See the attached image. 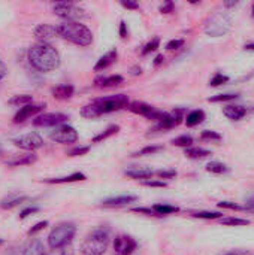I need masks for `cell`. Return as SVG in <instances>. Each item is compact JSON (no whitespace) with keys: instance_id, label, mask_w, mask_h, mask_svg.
I'll return each instance as SVG.
<instances>
[{"instance_id":"cell-1","label":"cell","mask_w":254,"mask_h":255,"mask_svg":"<svg viewBox=\"0 0 254 255\" xmlns=\"http://www.w3.org/2000/svg\"><path fill=\"white\" fill-rule=\"evenodd\" d=\"M28 61L39 72H51L60 66V54L48 42H37L28 49Z\"/></svg>"},{"instance_id":"cell-2","label":"cell","mask_w":254,"mask_h":255,"mask_svg":"<svg viewBox=\"0 0 254 255\" xmlns=\"http://www.w3.org/2000/svg\"><path fill=\"white\" fill-rule=\"evenodd\" d=\"M129 97L124 94H117V96H108V97H100L94 99L88 105H85L81 109V115L84 118L93 120L97 117H102L103 114L115 112L120 109H127L129 106Z\"/></svg>"},{"instance_id":"cell-3","label":"cell","mask_w":254,"mask_h":255,"mask_svg":"<svg viewBox=\"0 0 254 255\" xmlns=\"http://www.w3.org/2000/svg\"><path fill=\"white\" fill-rule=\"evenodd\" d=\"M57 36L63 37L64 40H69L78 46H88L93 43V33L91 30L76 21H64L58 25H55Z\"/></svg>"},{"instance_id":"cell-4","label":"cell","mask_w":254,"mask_h":255,"mask_svg":"<svg viewBox=\"0 0 254 255\" xmlns=\"http://www.w3.org/2000/svg\"><path fill=\"white\" fill-rule=\"evenodd\" d=\"M109 245V233L103 227L90 232L81 244V255H103Z\"/></svg>"},{"instance_id":"cell-5","label":"cell","mask_w":254,"mask_h":255,"mask_svg":"<svg viewBox=\"0 0 254 255\" xmlns=\"http://www.w3.org/2000/svg\"><path fill=\"white\" fill-rule=\"evenodd\" d=\"M76 235V227L72 223H61L54 227L48 236V245L51 250H60L69 247Z\"/></svg>"},{"instance_id":"cell-6","label":"cell","mask_w":254,"mask_h":255,"mask_svg":"<svg viewBox=\"0 0 254 255\" xmlns=\"http://www.w3.org/2000/svg\"><path fill=\"white\" fill-rule=\"evenodd\" d=\"M52 10L57 16L63 18L64 21H76L79 22V19L87 16L85 9H82L81 6H78L73 1H55L52 4Z\"/></svg>"},{"instance_id":"cell-7","label":"cell","mask_w":254,"mask_h":255,"mask_svg":"<svg viewBox=\"0 0 254 255\" xmlns=\"http://www.w3.org/2000/svg\"><path fill=\"white\" fill-rule=\"evenodd\" d=\"M232 28V19L228 13L219 12L216 15H213L208 21V24L205 25V33L210 36H223L226 33H229V30Z\"/></svg>"},{"instance_id":"cell-8","label":"cell","mask_w":254,"mask_h":255,"mask_svg":"<svg viewBox=\"0 0 254 255\" xmlns=\"http://www.w3.org/2000/svg\"><path fill=\"white\" fill-rule=\"evenodd\" d=\"M12 143L19 149L33 152V151L40 149L43 146V139L37 133H27V134H22V136L12 139Z\"/></svg>"},{"instance_id":"cell-9","label":"cell","mask_w":254,"mask_h":255,"mask_svg":"<svg viewBox=\"0 0 254 255\" xmlns=\"http://www.w3.org/2000/svg\"><path fill=\"white\" fill-rule=\"evenodd\" d=\"M51 140L57 142V143H61V145H70V143H75L78 140V131L70 127V126H58L54 131H51L49 134Z\"/></svg>"},{"instance_id":"cell-10","label":"cell","mask_w":254,"mask_h":255,"mask_svg":"<svg viewBox=\"0 0 254 255\" xmlns=\"http://www.w3.org/2000/svg\"><path fill=\"white\" fill-rule=\"evenodd\" d=\"M69 117L61 112H49V114H42L33 120V126L36 127H58L63 126Z\"/></svg>"},{"instance_id":"cell-11","label":"cell","mask_w":254,"mask_h":255,"mask_svg":"<svg viewBox=\"0 0 254 255\" xmlns=\"http://www.w3.org/2000/svg\"><path fill=\"white\" fill-rule=\"evenodd\" d=\"M184 109H181V108H178V109H174L172 112H166V115H165V118L160 121V123H157V126L153 128V131H156V130H171V128H175V127H178L181 123H183V120H184Z\"/></svg>"},{"instance_id":"cell-12","label":"cell","mask_w":254,"mask_h":255,"mask_svg":"<svg viewBox=\"0 0 254 255\" xmlns=\"http://www.w3.org/2000/svg\"><path fill=\"white\" fill-rule=\"evenodd\" d=\"M138 248V242L127 235H118L114 239V251L117 255H132Z\"/></svg>"},{"instance_id":"cell-13","label":"cell","mask_w":254,"mask_h":255,"mask_svg":"<svg viewBox=\"0 0 254 255\" xmlns=\"http://www.w3.org/2000/svg\"><path fill=\"white\" fill-rule=\"evenodd\" d=\"M43 108H45V103L42 105H27V106H22V108H19V111L15 114V117H13V123L15 124H18V123H24L25 120H28V118H31V117H34V115H37L39 112H42L43 111Z\"/></svg>"},{"instance_id":"cell-14","label":"cell","mask_w":254,"mask_h":255,"mask_svg":"<svg viewBox=\"0 0 254 255\" xmlns=\"http://www.w3.org/2000/svg\"><path fill=\"white\" fill-rule=\"evenodd\" d=\"M124 82V78L121 75H109V76H99L94 79V85L99 88H109L117 87Z\"/></svg>"},{"instance_id":"cell-15","label":"cell","mask_w":254,"mask_h":255,"mask_svg":"<svg viewBox=\"0 0 254 255\" xmlns=\"http://www.w3.org/2000/svg\"><path fill=\"white\" fill-rule=\"evenodd\" d=\"M127 109L130 112H133L136 115H142V117H145L148 120L153 115V112L156 111V108H153V106H150V105H147L144 102H132V103H129Z\"/></svg>"},{"instance_id":"cell-16","label":"cell","mask_w":254,"mask_h":255,"mask_svg":"<svg viewBox=\"0 0 254 255\" xmlns=\"http://www.w3.org/2000/svg\"><path fill=\"white\" fill-rule=\"evenodd\" d=\"M223 114L232 121H240L247 115V108H244L241 105H228L223 109Z\"/></svg>"},{"instance_id":"cell-17","label":"cell","mask_w":254,"mask_h":255,"mask_svg":"<svg viewBox=\"0 0 254 255\" xmlns=\"http://www.w3.org/2000/svg\"><path fill=\"white\" fill-rule=\"evenodd\" d=\"M117 57H118L117 49H115V48H114V49H111L109 52H106L103 57H100V58L97 60V63H96V66H94V70H96V72H100V70L108 69L111 64H114V63H115Z\"/></svg>"},{"instance_id":"cell-18","label":"cell","mask_w":254,"mask_h":255,"mask_svg":"<svg viewBox=\"0 0 254 255\" xmlns=\"http://www.w3.org/2000/svg\"><path fill=\"white\" fill-rule=\"evenodd\" d=\"M52 93V97L57 99V100H66V99H70L75 93V88L73 85L70 84H61V85H57L51 90Z\"/></svg>"},{"instance_id":"cell-19","label":"cell","mask_w":254,"mask_h":255,"mask_svg":"<svg viewBox=\"0 0 254 255\" xmlns=\"http://www.w3.org/2000/svg\"><path fill=\"white\" fill-rule=\"evenodd\" d=\"M138 200L136 196H117V197H111L102 202L103 206L106 208H115V206H124L129 203H135Z\"/></svg>"},{"instance_id":"cell-20","label":"cell","mask_w":254,"mask_h":255,"mask_svg":"<svg viewBox=\"0 0 254 255\" xmlns=\"http://www.w3.org/2000/svg\"><path fill=\"white\" fill-rule=\"evenodd\" d=\"M124 175L132 179H150L153 178L154 172L150 167H132L124 170Z\"/></svg>"},{"instance_id":"cell-21","label":"cell","mask_w":254,"mask_h":255,"mask_svg":"<svg viewBox=\"0 0 254 255\" xmlns=\"http://www.w3.org/2000/svg\"><path fill=\"white\" fill-rule=\"evenodd\" d=\"M27 200H28V197H27V196H15V194H9L7 197H4V199H1V200H0V208H1V209H4V211H7V209H13V208H16V206H19L21 203L27 202Z\"/></svg>"},{"instance_id":"cell-22","label":"cell","mask_w":254,"mask_h":255,"mask_svg":"<svg viewBox=\"0 0 254 255\" xmlns=\"http://www.w3.org/2000/svg\"><path fill=\"white\" fill-rule=\"evenodd\" d=\"M21 255H48V251L45 250V247H43V244L40 241L33 239V241H30L24 247L22 254Z\"/></svg>"},{"instance_id":"cell-23","label":"cell","mask_w":254,"mask_h":255,"mask_svg":"<svg viewBox=\"0 0 254 255\" xmlns=\"http://www.w3.org/2000/svg\"><path fill=\"white\" fill-rule=\"evenodd\" d=\"M87 176L84 173H72L69 176H61V178H49V179H43L42 182L46 184H70V182H78V181H85Z\"/></svg>"},{"instance_id":"cell-24","label":"cell","mask_w":254,"mask_h":255,"mask_svg":"<svg viewBox=\"0 0 254 255\" xmlns=\"http://www.w3.org/2000/svg\"><path fill=\"white\" fill-rule=\"evenodd\" d=\"M57 31H55V25H49V24H39L36 28H34V36L37 39H40V42H45L46 39L55 36Z\"/></svg>"},{"instance_id":"cell-25","label":"cell","mask_w":254,"mask_h":255,"mask_svg":"<svg viewBox=\"0 0 254 255\" xmlns=\"http://www.w3.org/2000/svg\"><path fill=\"white\" fill-rule=\"evenodd\" d=\"M36 161H37V155L33 154V152H30V154L21 155V157H18V158H15V160H10V161H7L6 164L10 166V167H21V166L33 164V163H36Z\"/></svg>"},{"instance_id":"cell-26","label":"cell","mask_w":254,"mask_h":255,"mask_svg":"<svg viewBox=\"0 0 254 255\" xmlns=\"http://www.w3.org/2000/svg\"><path fill=\"white\" fill-rule=\"evenodd\" d=\"M184 120H186V126H187V127L199 126V124H202L204 120H205V112L201 111V109L192 111L190 114H187V117H186Z\"/></svg>"},{"instance_id":"cell-27","label":"cell","mask_w":254,"mask_h":255,"mask_svg":"<svg viewBox=\"0 0 254 255\" xmlns=\"http://www.w3.org/2000/svg\"><path fill=\"white\" fill-rule=\"evenodd\" d=\"M186 155L192 160H201V158H207L211 155V151L205 149V148H198V146H190L186 149Z\"/></svg>"},{"instance_id":"cell-28","label":"cell","mask_w":254,"mask_h":255,"mask_svg":"<svg viewBox=\"0 0 254 255\" xmlns=\"http://www.w3.org/2000/svg\"><path fill=\"white\" fill-rule=\"evenodd\" d=\"M120 131V126H109L105 131H102V133H99V134H96L94 137H93V143H99V142H103V140H106L108 137H111V136H114L115 133H118Z\"/></svg>"},{"instance_id":"cell-29","label":"cell","mask_w":254,"mask_h":255,"mask_svg":"<svg viewBox=\"0 0 254 255\" xmlns=\"http://www.w3.org/2000/svg\"><path fill=\"white\" fill-rule=\"evenodd\" d=\"M33 103V96L28 94H19V96H13L12 99H9V105H15V106H27Z\"/></svg>"},{"instance_id":"cell-30","label":"cell","mask_w":254,"mask_h":255,"mask_svg":"<svg viewBox=\"0 0 254 255\" xmlns=\"http://www.w3.org/2000/svg\"><path fill=\"white\" fill-rule=\"evenodd\" d=\"M151 209H153L159 217H163V215H169V214L180 212V208H177V206H171V205H154Z\"/></svg>"},{"instance_id":"cell-31","label":"cell","mask_w":254,"mask_h":255,"mask_svg":"<svg viewBox=\"0 0 254 255\" xmlns=\"http://www.w3.org/2000/svg\"><path fill=\"white\" fill-rule=\"evenodd\" d=\"M174 146H180V148H190L192 146V143H193V137L192 136H189V134H183V136H178V137H175V139H172V142H171Z\"/></svg>"},{"instance_id":"cell-32","label":"cell","mask_w":254,"mask_h":255,"mask_svg":"<svg viewBox=\"0 0 254 255\" xmlns=\"http://www.w3.org/2000/svg\"><path fill=\"white\" fill-rule=\"evenodd\" d=\"M207 172H211V173H217V175H222V173H226L229 172V167L223 163H219V161H211L207 164Z\"/></svg>"},{"instance_id":"cell-33","label":"cell","mask_w":254,"mask_h":255,"mask_svg":"<svg viewBox=\"0 0 254 255\" xmlns=\"http://www.w3.org/2000/svg\"><path fill=\"white\" fill-rule=\"evenodd\" d=\"M160 151H163V146H160V145H150V146H145V148L139 149L138 152H135V154H133V157L153 155V154H156V152H160Z\"/></svg>"},{"instance_id":"cell-34","label":"cell","mask_w":254,"mask_h":255,"mask_svg":"<svg viewBox=\"0 0 254 255\" xmlns=\"http://www.w3.org/2000/svg\"><path fill=\"white\" fill-rule=\"evenodd\" d=\"M240 97V94H217V96H211L208 99L210 103H220V102H231V100H237Z\"/></svg>"},{"instance_id":"cell-35","label":"cell","mask_w":254,"mask_h":255,"mask_svg":"<svg viewBox=\"0 0 254 255\" xmlns=\"http://www.w3.org/2000/svg\"><path fill=\"white\" fill-rule=\"evenodd\" d=\"M220 223L223 226H249L250 221L249 220H243V218H235V217H229V218H220Z\"/></svg>"},{"instance_id":"cell-36","label":"cell","mask_w":254,"mask_h":255,"mask_svg":"<svg viewBox=\"0 0 254 255\" xmlns=\"http://www.w3.org/2000/svg\"><path fill=\"white\" fill-rule=\"evenodd\" d=\"M192 217L201 220H220L223 217L222 212H192Z\"/></svg>"},{"instance_id":"cell-37","label":"cell","mask_w":254,"mask_h":255,"mask_svg":"<svg viewBox=\"0 0 254 255\" xmlns=\"http://www.w3.org/2000/svg\"><path fill=\"white\" fill-rule=\"evenodd\" d=\"M160 46V37H153L145 46H144V49H142V55H148L150 52H154L157 48Z\"/></svg>"},{"instance_id":"cell-38","label":"cell","mask_w":254,"mask_h":255,"mask_svg":"<svg viewBox=\"0 0 254 255\" xmlns=\"http://www.w3.org/2000/svg\"><path fill=\"white\" fill-rule=\"evenodd\" d=\"M201 139L202 140H210V142H220L222 134H219L217 131H213V130H205V131L201 133Z\"/></svg>"},{"instance_id":"cell-39","label":"cell","mask_w":254,"mask_h":255,"mask_svg":"<svg viewBox=\"0 0 254 255\" xmlns=\"http://www.w3.org/2000/svg\"><path fill=\"white\" fill-rule=\"evenodd\" d=\"M226 82H229V76H226V75H223V73H216L214 78L210 81V85H211V87H219V85H223V84H226Z\"/></svg>"},{"instance_id":"cell-40","label":"cell","mask_w":254,"mask_h":255,"mask_svg":"<svg viewBox=\"0 0 254 255\" xmlns=\"http://www.w3.org/2000/svg\"><path fill=\"white\" fill-rule=\"evenodd\" d=\"M217 206L222 208V209H229V211H247L244 206H240V205L232 203V202H220Z\"/></svg>"},{"instance_id":"cell-41","label":"cell","mask_w":254,"mask_h":255,"mask_svg":"<svg viewBox=\"0 0 254 255\" xmlns=\"http://www.w3.org/2000/svg\"><path fill=\"white\" fill-rule=\"evenodd\" d=\"M90 151V146H78V148H73L67 152L69 157H81V155H85L87 152Z\"/></svg>"},{"instance_id":"cell-42","label":"cell","mask_w":254,"mask_h":255,"mask_svg":"<svg viewBox=\"0 0 254 255\" xmlns=\"http://www.w3.org/2000/svg\"><path fill=\"white\" fill-rule=\"evenodd\" d=\"M45 227H48V221H40V223H37V224H34L28 232H27V235L28 236H34L36 233H39V232H42Z\"/></svg>"},{"instance_id":"cell-43","label":"cell","mask_w":254,"mask_h":255,"mask_svg":"<svg viewBox=\"0 0 254 255\" xmlns=\"http://www.w3.org/2000/svg\"><path fill=\"white\" fill-rule=\"evenodd\" d=\"M184 45V39H172L166 43V49L168 51H174V49H180Z\"/></svg>"},{"instance_id":"cell-44","label":"cell","mask_w":254,"mask_h":255,"mask_svg":"<svg viewBox=\"0 0 254 255\" xmlns=\"http://www.w3.org/2000/svg\"><path fill=\"white\" fill-rule=\"evenodd\" d=\"M156 175L160 179H172V178L177 176V170H157Z\"/></svg>"},{"instance_id":"cell-45","label":"cell","mask_w":254,"mask_h":255,"mask_svg":"<svg viewBox=\"0 0 254 255\" xmlns=\"http://www.w3.org/2000/svg\"><path fill=\"white\" fill-rule=\"evenodd\" d=\"M40 209L37 208V206H28V208H25L21 214H19V218L21 220H24V218H27V217H30V215H33V214H37Z\"/></svg>"},{"instance_id":"cell-46","label":"cell","mask_w":254,"mask_h":255,"mask_svg":"<svg viewBox=\"0 0 254 255\" xmlns=\"http://www.w3.org/2000/svg\"><path fill=\"white\" fill-rule=\"evenodd\" d=\"M48 255H75V253L70 247H64L60 250H52L51 253H48Z\"/></svg>"},{"instance_id":"cell-47","label":"cell","mask_w":254,"mask_h":255,"mask_svg":"<svg viewBox=\"0 0 254 255\" xmlns=\"http://www.w3.org/2000/svg\"><path fill=\"white\" fill-rule=\"evenodd\" d=\"M174 7H175L174 1L168 0V1H165V3L160 6V12H162V13H171V12H174Z\"/></svg>"},{"instance_id":"cell-48","label":"cell","mask_w":254,"mask_h":255,"mask_svg":"<svg viewBox=\"0 0 254 255\" xmlns=\"http://www.w3.org/2000/svg\"><path fill=\"white\" fill-rule=\"evenodd\" d=\"M142 185H145V187H157V188H166L168 187V184L163 182V181H144Z\"/></svg>"},{"instance_id":"cell-49","label":"cell","mask_w":254,"mask_h":255,"mask_svg":"<svg viewBox=\"0 0 254 255\" xmlns=\"http://www.w3.org/2000/svg\"><path fill=\"white\" fill-rule=\"evenodd\" d=\"M132 212H136V214H145V215H150V217H159L153 209H147V208H133Z\"/></svg>"},{"instance_id":"cell-50","label":"cell","mask_w":254,"mask_h":255,"mask_svg":"<svg viewBox=\"0 0 254 255\" xmlns=\"http://www.w3.org/2000/svg\"><path fill=\"white\" fill-rule=\"evenodd\" d=\"M121 4L126 7V9H132V10H136L139 9V4L133 0H121Z\"/></svg>"},{"instance_id":"cell-51","label":"cell","mask_w":254,"mask_h":255,"mask_svg":"<svg viewBox=\"0 0 254 255\" xmlns=\"http://www.w3.org/2000/svg\"><path fill=\"white\" fill-rule=\"evenodd\" d=\"M120 36H121V39H126L129 36V30H127V25L124 21L120 22Z\"/></svg>"},{"instance_id":"cell-52","label":"cell","mask_w":254,"mask_h":255,"mask_svg":"<svg viewBox=\"0 0 254 255\" xmlns=\"http://www.w3.org/2000/svg\"><path fill=\"white\" fill-rule=\"evenodd\" d=\"M6 73H7V67H6V64L0 60V81L6 76Z\"/></svg>"},{"instance_id":"cell-53","label":"cell","mask_w":254,"mask_h":255,"mask_svg":"<svg viewBox=\"0 0 254 255\" xmlns=\"http://www.w3.org/2000/svg\"><path fill=\"white\" fill-rule=\"evenodd\" d=\"M163 60H165V57L162 55V54H159L157 57H156V60H154V66L157 67V66H160L162 63H163Z\"/></svg>"},{"instance_id":"cell-54","label":"cell","mask_w":254,"mask_h":255,"mask_svg":"<svg viewBox=\"0 0 254 255\" xmlns=\"http://www.w3.org/2000/svg\"><path fill=\"white\" fill-rule=\"evenodd\" d=\"M228 255H252V253L250 251H232Z\"/></svg>"},{"instance_id":"cell-55","label":"cell","mask_w":254,"mask_h":255,"mask_svg":"<svg viewBox=\"0 0 254 255\" xmlns=\"http://www.w3.org/2000/svg\"><path fill=\"white\" fill-rule=\"evenodd\" d=\"M246 209H247V211H254V199H252V200H249V202H247Z\"/></svg>"},{"instance_id":"cell-56","label":"cell","mask_w":254,"mask_h":255,"mask_svg":"<svg viewBox=\"0 0 254 255\" xmlns=\"http://www.w3.org/2000/svg\"><path fill=\"white\" fill-rule=\"evenodd\" d=\"M141 73H142V69L141 67H138V66L132 67V75H141Z\"/></svg>"},{"instance_id":"cell-57","label":"cell","mask_w":254,"mask_h":255,"mask_svg":"<svg viewBox=\"0 0 254 255\" xmlns=\"http://www.w3.org/2000/svg\"><path fill=\"white\" fill-rule=\"evenodd\" d=\"M244 49H246V51H254V43H247V45L244 46Z\"/></svg>"},{"instance_id":"cell-58","label":"cell","mask_w":254,"mask_h":255,"mask_svg":"<svg viewBox=\"0 0 254 255\" xmlns=\"http://www.w3.org/2000/svg\"><path fill=\"white\" fill-rule=\"evenodd\" d=\"M237 4H238V1H226L225 3V6H228V7L229 6H237Z\"/></svg>"},{"instance_id":"cell-59","label":"cell","mask_w":254,"mask_h":255,"mask_svg":"<svg viewBox=\"0 0 254 255\" xmlns=\"http://www.w3.org/2000/svg\"><path fill=\"white\" fill-rule=\"evenodd\" d=\"M3 244H4V241H3V239H0V245H3Z\"/></svg>"},{"instance_id":"cell-60","label":"cell","mask_w":254,"mask_h":255,"mask_svg":"<svg viewBox=\"0 0 254 255\" xmlns=\"http://www.w3.org/2000/svg\"><path fill=\"white\" fill-rule=\"evenodd\" d=\"M252 15H253V18H254V4H253V10H252Z\"/></svg>"},{"instance_id":"cell-61","label":"cell","mask_w":254,"mask_h":255,"mask_svg":"<svg viewBox=\"0 0 254 255\" xmlns=\"http://www.w3.org/2000/svg\"><path fill=\"white\" fill-rule=\"evenodd\" d=\"M3 154V149H1V146H0V155Z\"/></svg>"}]
</instances>
